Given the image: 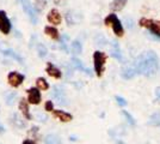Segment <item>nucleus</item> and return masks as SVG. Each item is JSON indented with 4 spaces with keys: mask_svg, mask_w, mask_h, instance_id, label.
I'll list each match as a JSON object with an SVG mask.
<instances>
[{
    "mask_svg": "<svg viewBox=\"0 0 160 144\" xmlns=\"http://www.w3.org/2000/svg\"><path fill=\"white\" fill-rule=\"evenodd\" d=\"M104 24L108 25V27L110 25V27L112 28L113 33H115L116 36L122 37V36L124 35V28H123V24H122V22L118 19V17H117L115 13L108 14L107 17L104 18Z\"/></svg>",
    "mask_w": 160,
    "mask_h": 144,
    "instance_id": "obj_2",
    "label": "nucleus"
},
{
    "mask_svg": "<svg viewBox=\"0 0 160 144\" xmlns=\"http://www.w3.org/2000/svg\"><path fill=\"white\" fill-rule=\"evenodd\" d=\"M63 0H54V4H56V5H59V4H61Z\"/></svg>",
    "mask_w": 160,
    "mask_h": 144,
    "instance_id": "obj_34",
    "label": "nucleus"
},
{
    "mask_svg": "<svg viewBox=\"0 0 160 144\" xmlns=\"http://www.w3.org/2000/svg\"><path fill=\"white\" fill-rule=\"evenodd\" d=\"M23 144H36L33 141H31V139H25L24 142H23Z\"/></svg>",
    "mask_w": 160,
    "mask_h": 144,
    "instance_id": "obj_33",
    "label": "nucleus"
},
{
    "mask_svg": "<svg viewBox=\"0 0 160 144\" xmlns=\"http://www.w3.org/2000/svg\"><path fill=\"white\" fill-rule=\"evenodd\" d=\"M50 96H52V99H53V100H55L56 102L62 104V106L68 104V102H67L68 100H67L66 93H65L63 88H61V87H59V85H54Z\"/></svg>",
    "mask_w": 160,
    "mask_h": 144,
    "instance_id": "obj_6",
    "label": "nucleus"
},
{
    "mask_svg": "<svg viewBox=\"0 0 160 144\" xmlns=\"http://www.w3.org/2000/svg\"><path fill=\"white\" fill-rule=\"evenodd\" d=\"M44 144H61V138L55 133H49L44 137Z\"/></svg>",
    "mask_w": 160,
    "mask_h": 144,
    "instance_id": "obj_21",
    "label": "nucleus"
},
{
    "mask_svg": "<svg viewBox=\"0 0 160 144\" xmlns=\"http://www.w3.org/2000/svg\"><path fill=\"white\" fill-rule=\"evenodd\" d=\"M115 99H116V101H117V103L120 104L121 107H126V106L128 104V101L124 99V97H122V96L117 95V96H115Z\"/></svg>",
    "mask_w": 160,
    "mask_h": 144,
    "instance_id": "obj_29",
    "label": "nucleus"
},
{
    "mask_svg": "<svg viewBox=\"0 0 160 144\" xmlns=\"http://www.w3.org/2000/svg\"><path fill=\"white\" fill-rule=\"evenodd\" d=\"M28 101L32 104H38L41 102V91L38 88L28 89Z\"/></svg>",
    "mask_w": 160,
    "mask_h": 144,
    "instance_id": "obj_11",
    "label": "nucleus"
},
{
    "mask_svg": "<svg viewBox=\"0 0 160 144\" xmlns=\"http://www.w3.org/2000/svg\"><path fill=\"white\" fill-rule=\"evenodd\" d=\"M138 75H143L146 77H152L157 73L159 69V58L154 51H148L143 54H140L134 61Z\"/></svg>",
    "mask_w": 160,
    "mask_h": 144,
    "instance_id": "obj_1",
    "label": "nucleus"
},
{
    "mask_svg": "<svg viewBox=\"0 0 160 144\" xmlns=\"http://www.w3.org/2000/svg\"><path fill=\"white\" fill-rule=\"evenodd\" d=\"M46 72L50 77H53L55 79H60L62 77V72L59 67H56L53 62H47V66H46Z\"/></svg>",
    "mask_w": 160,
    "mask_h": 144,
    "instance_id": "obj_13",
    "label": "nucleus"
},
{
    "mask_svg": "<svg viewBox=\"0 0 160 144\" xmlns=\"http://www.w3.org/2000/svg\"><path fill=\"white\" fill-rule=\"evenodd\" d=\"M11 29H12V25H11V22L8 19L6 12L0 10V31L4 35H8Z\"/></svg>",
    "mask_w": 160,
    "mask_h": 144,
    "instance_id": "obj_7",
    "label": "nucleus"
},
{
    "mask_svg": "<svg viewBox=\"0 0 160 144\" xmlns=\"http://www.w3.org/2000/svg\"><path fill=\"white\" fill-rule=\"evenodd\" d=\"M71 52L73 53L74 55H79L81 52H82V45L79 40H74L72 43H71Z\"/></svg>",
    "mask_w": 160,
    "mask_h": 144,
    "instance_id": "obj_22",
    "label": "nucleus"
},
{
    "mask_svg": "<svg viewBox=\"0 0 160 144\" xmlns=\"http://www.w3.org/2000/svg\"><path fill=\"white\" fill-rule=\"evenodd\" d=\"M11 123H12V125L16 126L17 129H24V127L27 126L25 121H23V119H22L19 114H17V113H13V114L11 115Z\"/></svg>",
    "mask_w": 160,
    "mask_h": 144,
    "instance_id": "obj_19",
    "label": "nucleus"
},
{
    "mask_svg": "<svg viewBox=\"0 0 160 144\" xmlns=\"http://www.w3.org/2000/svg\"><path fill=\"white\" fill-rule=\"evenodd\" d=\"M17 99H18V94H17L16 91L8 93V94L5 96V103H6L7 106H12V104H14V102L17 101Z\"/></svg>",
    "mask_w": 160,
    "mask_h": 144,
    "instance_id": "obj_23",
    "label": "nucleus"
},
{
    "mask_svg": "<svg viewBox=\"0 0 160 144\" xmlns=\"http://www.w3.org/2000/svg\"><path fill=\"white\" fill-rule=\"evenodd\" d=\"M36 49H37V54H38L40 58H46L48 55V49L43 43H38Z\"/></svg>",
    "mask_w": 160,
    "mask_h": 144,
    "instance_id": "obj_26",
    "label": "nucleus"
},
{
    "mask_svg": "<svg viewBox=\"0 0 160 144\" xmlns=\"http://www.w3.org/2000/svg\"><path fill=\"white\" fill-rule=\"evenodd\" d=\"M36 84H37V88L40 90H48L50 88V85H49V83L47 82V79L43 78V77H38V78L36 79Z\"/></svg>",
    "mask_w": 160,
    "mask_h": 144,
    "instance_id": "obj_24",
    "label": "nucleus"
},
{
    "mask_svg": "<svg viewBox=\"0 0 160 144\" xmlns=\"http://www.w3.org/2000/svg\"><path fill=\"white\" fill-rule=\"evenodd\" d=\"M155 96H157V100H160V88L155 89Z\"/></svg>",
    "mask_w": 160,
    "mask_h": 144,
    "instance_id": "obj_32",
    "label": "nucleus"
},
{
    "mask_svg": "<svg viewBox=\"0 0 160 144\" xmlns=\"http://www.w3.org/2000/svg\"><path fill=\"white\" fill-rule=\"evenodd\" d=\"M53 108H54V103L52 101H47L46 104H44V109L47 110V112H52V110H54Z\"/></svg>",
    "mask_w": 160,
    "mask_h": 144,
    "instance_id": "obj_30",
    "label": "nucleus"
},
{
    "mask_svg": "<svg viewBox=\"0 0 160 144\" xmlns=\"http://www.w3.org/2000/svg\"><path fill=\"white\" fill-rule=\"evenodd\" d=\"M138 75V72H136V70L134 67L133 65H128V66H124L122 71H121V76H122V78H124V79H132L134 78L135 76Z\"/></svg>",
    "mask_w": 160,
    "mask_h": 144,
    "instance_id": "obj_16",
    "label": "nucleus"
},
{
    "mask_svg": "<svg viewBox=\"0 0 160 144\" xmlns=\"http://www.w3.org/2000/svg\"><path fill=\"white\" fill-rule=\"evenodd\" d=\"M122 114H123V115L126 117V119H127V121H128L129 124H130L132 126H134V125H135V119H134L133 115H132L130 113H128L127 110H122Z\"/></svg>",
    "mask_w": 160,
    "mask_h": 144,
    "instance_id": "obj_28",
    "label": "nucleus"
},
{
    "mask_svg": "<svg viewBox=\"0 0 160 144\" xmlns=\"http://www.w3.org/2000/svg\"><path fill=\"white\" fill-rule=\"evenodd\" d=\"M47 19L49 23H52L54 25H59L62 22V17H61V13L56 10V8H52L47 14Z\"/></svg>",
    "mask_w": 160,
    "mask_h": 144,
    "instance_id": "obj_12",
    "label": "nucleus"
},
{
    "mask_svg": "<svg viewBox=\"0 0 160 144\" xmlns=\"http://www.w3.org/2000/svg\"><path fill=\"white\" fill-rule=\"evenodd\" d=\"M24 78H25L24 75H22V73L17 72V71H12V72H10V73L7 75V82H8V84H10L11 87L18 88L20 84L23 83Z\"/></svg>",
    "mask_w": 160,
    "mask_h": 144,
    "instance_id": "obj_8",
    "label": "nucleus"
},
{
    "mask_svg": "<svg viewBox=\"0 0 160 144\" xmlns=\"http://www.w3.org/2000/svg\"><path fill=\"white\" fill-rule=\"evenodd\" d=\"M68 42H69V36H68V35H61L60 48L63 52H66V53L69 52V49H68Z\"/></svg>",
    "mask_w": 160,
    "mask_h": 144,
    "instance_id": "obj_25",
    "label": "nucleus"
},
{
    "mask_svg": "<svg viewBox=\"0 0 160 144\" xmlns=\"http://www.w3.org/2000/svg\"><path fill=\"white\" fill-rule=\"evenodd\" d=\"M53 114H54V117L56 118V119H59L62 123H68V121H71V120L73 119V115H72V114H69V113H67V112L61 110V109H54Z\"/></svg>",
    "mask_w": 160,
    "mask_h": 144,
    "instance_id": "obj_15",
    "label": "nucleus"
},
{
    "mask_svg": "<svg viewBox=\"0 0 160 144\" xmlns=\"http://www.w3.org/2000/svg\"><path fill=\"white\" fill-rule=\"evenodd\" d=\"M110 54H111L113 59H116L118 61H123V54L121 52L120 45L116 40H112L111 43H110Z\"/></svg>",
    "mask_w": 160,
    "mask_h": 144,
    "instance_id": "obj_10",
    "label": "nucleus"
},
{
    "mask_svg": "<svg viewBox=\"0 0 160 144\" xmlns=\"http://www.w3.org/2000/svg\"><path fill=\"white\" fill-rule=\"evenodd\" d=\"M71 64H72V66H73L75 70H79V71H81V72H85L87 76H91L92 75V71L88 69V67H86L84 64H82V61L80 60V59H78V58H72V60H71Z\"/></svg>",
    "mask_w": 160,
    "mask_h": 144,
    "instance_id": "obj_14",
    "label": "nucleus"
},
{
    "mask_svg": "<svg viewBox=\"0 0 160 144\" xmlns=\"http://www.w3.org/2000/svg\"><path fill=\"white\" fill-rule=\"evenodd\" d=\"M44 34L49 36L52 40H55V41H60V33L59 30L55 27H52V25H47L44 28Z\"/></svg>",
    "mask_w": 160,
    "mask_h": 144,
    "instance_id": "obj_17",
    "label": "nucleus"
},
{
    "mask_svg": "<svg viewBox=\"0 0 160 144\" xmlns=\"http://www.w3.org/2000/svg\"><path fill=\"white\" fill-rule=\"evenodd\" d=\"M108 55L104 52L96 51L93 53V65H94V72L97 77H102L104 73L105 69V62H107Z\"/></svg>",
    "mask_w": 160,
    "mask_h": 144,
    "instance_id": "obj_3",
    "label": "nucleus"
},
{
    "mask_svg": "<svg viewBox=\"0 0 160 144\" xmlns=\"http://www.w3.org/2000/svg\"><path fill=\"white\" fill-rule=\"evenodd\" d=\"M94 42H96V45H98V46H104V45H107V39L102 34H98L94 37Z\"/></svg>",
    "mask_w": 160,
    "mask_h": 144,
    "instance_id": "obj_27",
    "label": "nucleus"
},
{
    "mask_svg": "<svg viewBox=\"0 0 160 144\" xmlns=\"http://www.w3.org/2000/svg\"><path fill=\"white\" fill-rule=\"evenodd\" d=\"M127 3L128 0H112V3L110 4V8L112 11H121V10L124 8Z\"/></svg>",
    "mask_w": 160,
    "mask_h": 144,
    "instance_id": "obj_20",
    "label": "nucleus"
},
{
    "mask_svg": "<svg viewBox=\"0 0 160 144\" xmlns=\"http://www.w3.org/2000/svg\"><path fill=\"white\" fill-rule=\"evenodd\" d=\"M37 119H38V121H43V123H46L47 121V115H44V114H42V113H37Z\"/></svg>",
    "mask_w": 160,
    "mask_h": 144,
    "instance_id": "obj_31",
    "label": "nucleus"
},
{
    "mask_svg": "<svg viewBox=\"0 0 160 144\" xmlns=\"http://www.w3.org/2000/svg\"><path fill=\"white\" fill-rule=\"evenodd\" d=\"M18 3L20 4V6L23 8V11L27 13V16L29 17L30 22L32 23L33 25H36L38 23V14L37 11L35 10L33 5L31 4L30 0H18Z\"/></svg>",
    "mask_w": 160,
    "mask_h": 144,
    "instance_id": "obj_5",
    "label": "nucleus"
},
{
    "mask_svg": "<svg viewBox=\"0 0 160 144\" xmlns=\"http://www.w3.org/2000/svg\"><path fill=\"white\" fill-rule=\"evenodd\" d=\"M4 131H5V129H4V126H2L1 124H0V133H1V132H4Z\"/></svg>",
    "mask_w": 160,
    "mask_h": 144,
    "instance_id": "obj_35",
    "label": "nucleus"
},
{
    "mask_svg": "<svg viewBox=\"0 0 160 144\" xmlns=\"http://www.w3.org/2000/svg\"><path fill=\"white\" fill-rule=\"evenodd\" d=\"M140 27H143L149 30V33L155 36L158 40H160V22L154 21V19H149L146 17H142L139 21Z\"/></svg>",
    "mask_w": 160,
    "mask_h": 144,
    "instance_id": "obj_4",
    "label": "nucleus"
},
{
    "mask_svg": "<svg viewBox=\"0 0 160 144\" xmlns=\"http://www.w3.org/2000/svg\"><path fill=\"white\" fill-rule=\"evenodd\" d=\"M19 110L23 113V117L28 119V120H31V114H30V110H29V104L25 99H22L19 101Z\"/></svg>",
    "mask_w": 160,
    "mask_h": 144,
    "instance_id": "obj_18",
    "label": "nucleus"
},
{
    "mask_svg": "<svg viewBox=\"0 0 160 144\" xmlns=\"http://www.w3.org/2000/svg\"><path fill=\"white\" fill-rule=\"evenodd\" d=\"M0 53L4 55H6V56L12 58V59H14L16 61H18L19 64H23V58H22L16 51H13L12 48L6 47L4 43H0Z\"/></svg>",
    "mask_w": 160,
    "mask_h": 144,
    "instance_id": "obj_9",
    "label": "nucleus"
}]
</instances>
